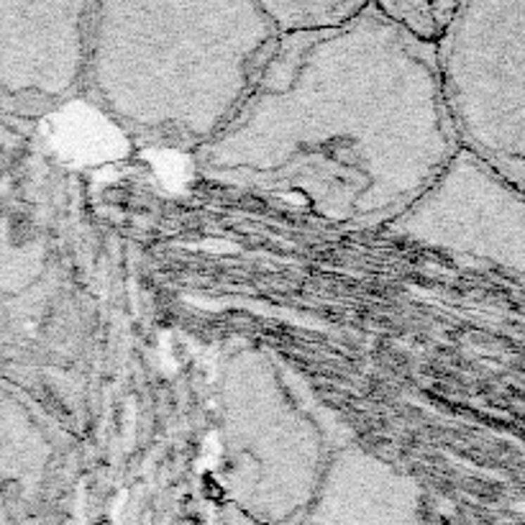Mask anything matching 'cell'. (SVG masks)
I'll use <instances>...</instances> for the list:
<instances>
[{
    "label": "cell",
    "mask_w": 525,
    "mask_h": 525,
    "mask_svg": "<svg viewBox=\"0 0 525 525\" xmlns=\"http://www.w3.org/2000/svg\"><path fill=\"white\" fill-rule=\"evenodd\" d=\"M459 146L438 46L367 3L343 26L279 36L246 103L195 164L215 185L331 226L387 231Z\"/></svg>",
    "instance_id": "1"
},
{
    "label": "cell",
    "mask_w": 525,
    "mask_h": 525,
    "mask_svg": "<svg viewBox=\"0 0 525 525\" xmlns=\"http://www.w3.org/2000/svg\"><path fill=\"white\" fill-rule=\"evenodd\" d=\"M277 44L251 0L93 3L85 82L128 139L198 154L234 121Z\"/></svg>",
    "instance_id": "2"
},
{
    "label": "cell",
    "mask_w": 525,
    "mask_h": 525,
    "mask_svg": "<svg viewBox=\"0 0 525 525\" xmlns=\"http://www.w3.org/2000/svg\"><path fill=\"white\" fill-rule=\"evenodd\" d=\"M218 436L228 507L256 525H303L346 436L267 348L220 364Z\"/></svg>",
    "instance_id": "3"
},
{
    "label": "cell",
    "mask_w": 525,
    "mask_h": 525,
    "mask_svg": "<svg viewBox=\"0 0 525 525\" xmlns=\"http://www.w3.org/2000/svg\"><path fill=\"white\" fill-rule=\"evenodd\" d=\"M387 234L469 267L525 277V192L464 146Z\"/></svg>",
    "instance_id": "4"
},
{
    "label": "cell",
    "mask_w": 525,
    "mask_h": 525,
    "mask_svg": "<svg viewBox=\"0 0 525 525\" xmlns=\"http://www.w3.org/2000/svg\"><path fill=\"white\" fill-rule=\"evenodd\" d=\"M303 525H431L410 474L348 438L336 451Z\"/></svg>",
    "instance_id": "5"
},
{
    "label": "cell",
    "mask_w": 525,
    "mask_h": 525,
    "mask_svg": "<svg viewBox=\"0 0 525 525\" xmlns=\"http://www.w3.org/2000/svg\"><path fill=\"white\" fill-rule=\"evenodd\" d=\"M264 11L277 26L279 36L308 34L343 26L362 13L367 3L348 0H264Z\"/></svg>",
    "instance_id": "6"
},
{
    "label": "cell",
    "mask_w": 525,
    "mask_h": 525,
    "mask_svg": "<svg viewBox=\"0 0 525 525\" xmlns=\"http://www.w3.org/2000/svg\"><path fill=\"white\" fill-rule=\"evenodd\" d=\"M387 18L403 26L407 34L418 36L420 42L436 44L443 39L451 21H454L459 3H448V0H438V3H426V0H387L379 3Z\"/></svg>",
    "instance_id": "7"
},
{
    "label": "cell",
    "mask_w": 525,
    "mask_h": 525,
    "mask_svg": "<svg viewBox=\"0 0 525 525\" xmlns=\"http://www.w3.org/2000/svg\"><path fill=\"white\" fill-rule=\"evenodd\" d=\"M223 525H256V523H251V520L241 518L239 512H234V510H231V507H228L226 518H223Z\"/></svg>",
    "instance_id": "8"
}]
</instances>
